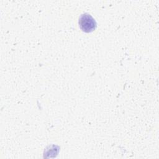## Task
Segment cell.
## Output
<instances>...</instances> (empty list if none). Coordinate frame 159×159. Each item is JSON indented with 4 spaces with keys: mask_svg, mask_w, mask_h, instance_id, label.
<instances>
[{
    "mask_svg": "<svg viewBox=\"0 0 159 159\" xmlns=\"http://www.w3.org/2000/svg\"><path fill=\"white\" fill-rule=\"evenodd\" d=\"M79 26L80 29L84 32H91L94 31L97 26L96 22L95 19L88 13L82 14L78 21Z\"/></svg>",
    "mask_w": 159,
    "mask_h": 159,
    "instance_id": "cell-1",
    "label": "cell"
}]
</instances>
